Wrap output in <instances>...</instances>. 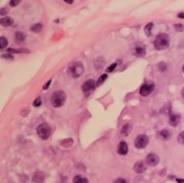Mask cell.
<instances>
[{"label": "cell", "mask_w": 184, "mask_h": 183, "mask_svg": "<svg viewBox=\"0 0 184 183\" xmlns=\"http://www.w3.org/2000/svg\"><path fill=\"white\" fill-rule=\"evenodd\" d=\"M170 44V38L167 34H159L155 38L154 45L156 50H165Z\"/></svg>", "instance_id": "cell-1"}, {"label": "cell", "mask_w": 184, "mask_h": 183, "mask_svg": "<svg viewBox=\"0 0 184 183\" xmlns=\"http://www.w3.org/2000/svg\"><path fill=\"white\" fill-rule=\"evenodd\" d=\"M65 101H66V94L63 91L54 92L51 96V103L54 108H59L64 106Z\"/></svg>", "instance_id": "cell-2"}, {"label": "cell", "mask_w": 184, "mask_h": 183, "mask_svg": "<svg viewBox=\"0 0 184 183\" xmlns=\"http://www.w3.org/2000/svg\"><path fill=\"white\" fill-rule=\"evenodd\" d=\"M37 133L38 136L41 139L46 140L50 137V135H51V126L48 123H42L37 127Z\"/></svg>", "instance_id": "cell-3"}, {"label": "cell", "mask_w": 184, "mask_h": 183, "mask_svg": "<svg viewBox=\"0 0 184 183\" xmlns=\"http://www.w3.org/2000/svg\"><path fill=\"white\" fill-rule=\"evenodd\" d=\"M84 71V67H83L82 63L80 61H75L73 63L70 67H69V73L71 74L73 78H79L83 74Z\"/></svg>", "instance_id": "cell-4"}, {"label": "cell", "mask_w": 184, "mask_h": 183, "mask_svg": "<svg viewBox=\"0 0 184 183\" xmlns=\"http://www.w3.org/2000/svg\"><path fill=\"white\" fill-rule=\"evenodd\" d=\"M149 143V138L145 136V135H139V136H137L135 140V145L136 148H138V149H143V148H145Z\"/></svg>", "instance_id": "cell-5"}, {"label": "cell", "mask_w": 184, "mask_h": 183, "mask_svg": "<svg viewBox=\"0 0 184 183\" xmlns=\"http://www.w3.org/2000/svg\"><path fill=\"white\" fill-rule=\"evenodd\" d=\"M154 91V84L153 82H145L140 88V95L142 96H149Z\"/></svg>", "instance_id": "cell-6"}, {"label": "cell", "mask_w": 184, "mask_h": 183, "mask_svg": "<svg viewBox=\"0 0 184 183\" xmlns=\"http://www.w3.org/2000/svg\"><path fill=\"white\" fill-rule=\"evenodd\" d=\"M158 162H159V158L156 154L154 153H150V154H147V157H145V163H147L149 166H156L158 164Z\"/></svg>", "instance_id": "cell-7"}, {"label": "cell", "mask_w": 184, "mask_h": 183, "mask_svg": "<svg viewBox=\"0 0 184 183\" xmlns=\"http://www.w3.org/2000/svg\"><path fill=\"white\" fill-rule=\"evenodd\" d=\"M134 54H135L136 56H144V54H145V46L143 45L142 43H136L135 46H134Z\"/></svg>", "instance_id": "cell-8"}, {"label": "cell", "mask_w": 184, "mask_h": 183, "mask_svg": "<svg viewBox=\"0 0 184 183\" xmlns=\"http://www.w3.org/2000/svg\"><path fill=\"white\" fill-rule=\"evenodd\" d=\"M95 86H96V83H95L94 80H87L83 83L82 91L84 92V93H88V92L93 91L95 88Z\"/></svg>", "instance_id": "cell-9"}, {"label": "cell", "mask_w": 184, "mask_h": 183, "mask_svg": "<svg viewBox=\"0 0 184 183\" xmlns=\"http://www.w3.org/2000/svg\"><path fill=\"white\" fill-rule=\"evenodd\" d=\"M128 152V145L125 141H121L117 147V153L120 155H126Z\"/></svg>", "instance_id": "cell-10"}, {"label": "cell", "mask_w": 184, "mask_h": 183, "mask_svg": "<svg viewBox=\"0 0 184 183\" xmlns=\"http://www.w3.org/2000/svg\"><path fill=\"white\" fill-rule=\"evenodd\" d=\"M134 170L137 173H142V172L145 171V166H144V163H143L142 160H139V162H137L134 165Z\"/></svg>", "instance_id": "cell-11"}, {"label": "cell", "mask_w": 184, "mask_h": 183, "mask_svg": "<svg viewBox=\"0 0 184 183\" xmlns=\"http://www.w3.org/2000/svg\"><path fill=\"white\" fill-rule=\"evenodd\" d=\"M13 24V19L10 17V16H4V17H1L0 19V25L3 27H9Z\"/></svg>", "instance_id": "cell-12"}, {"label": "cell", "mask_w": 184, "mask_h": 183, "mask_svg": "<svg viewBox=\"0 0 184 183\" xmlns=\"http://www.w3.org/2000/svg\"><path fill=\"white\" fill-rule=\"evenodd\" d=\"M44 181V173L43 172H36L32 177V182L34 183H42Z\"/></svg>", "instance_id": "cell-13"}, {"label": "cell", "mask_w": 184, "mask_h": 183, "mask_svg": "<svg viewBox=\"0 0 184 183\" xmlns=\"http://www.w3.org/2000/svg\"><path fill=\"white\" fill-rule=\"evenodd\" d=\"M179 122H180V115L178 114H173V113H171L169 116V123L171 126H178V124H179Z\"/></svg>", "instance_id": "cell-14"}, {"label": "cell", "mask_w": 184, "mask_h": 183, "mask_svg": "<svg viewBox=\"0 0 184 183\" xmlns=\"http://www.w3.org/2000/svg\"><path fill=\"white\" fill-rule=\"evenodd\" d=\"M158 137L161 138V139H163V140H168L171 137V133L168 129H163L162 131H159Z\"/></svg>", "instance_id": "cell-15"}, {"label": "cell", "mask_w": 184, "mask_h": 183, "mask_svg": "<svg viewBox=\"0 0 184 183\" xmlns=\"http://www.w3.org/2000/svg\"><path fill=\"white\" fill-rule=\"evenodd\" d=\"M132 126L130 125V124H126V125L122 128V131H121V135L123 136V137H126V136H128L129 135V133L132 131Z\"/></svg>", "instance_id": "cell-16"}, {"label": "cell", "mask_w": 184, "mask_h": 183, "mask_svg": "<svg viewBox=\"0 0 184 183\" xmlns=\"http://www.w3.org/2000/svg\"><path fill=\"white\" fill-rule=\"evenodd\" d=\"M105 65V58L102 57H98L94 63V67L95 69H101Z\"/></svg>", "instance_id": "cell-17"}, {"label": "cell", "mask_w": 184, "mask_h": 183, "mask_svg": "<svg viewBox=\"0 0 184 183\" xmlns=\"http://www.w3.org/2000/svg\"><path fill=\"white\" fill-rule=\"evenodd\" d=\"M25 40H26V36L23 34V32L19 31V32L15 34V41L17 42V43H23Z\"/></svg>", "instance_id": "cell-18"}, {"label": "cell", "mask_w": 184, "mask_h": 183, "mask_svg": "<svg viewBox=\"0 0 184 183\" xmlns=\"http://www.w3.org/2000/svg\"><path fill=\"white\" fill-rule=\"evenodd\" d=\"M73 183H88V180L84 177H81V175H76L73 178Z\"/></svg>", "instance_id": "cell-19"}, {"label": "cell", "mask_w": 184, "mask_h": 183, "mask_svg": "<svg viewBox=\"0 0 184 183\" xmlns=\"http://www.w3.org/2000/svg\"><path fill=\"white\" fill-rule=\"evenodd\" d=\"M10 53H29V51L26 49H8Z\"/></svg>", "instance_id": "cell-20"}, {"label": "cell", "mask_w": 184, "mask_h": 183, "mask_svg": "<svg viewBox=\"0 0 184 183\" xmlns=\"http://www.w3.org/2000/svg\"><path fill=\"white\" fill-rule=\"evenodd\" d=\"M42 24H34V25H32V26H31V28H30V29H31V30L34 31V32H40V31L42 30Z\"/></svg>", "instance_id": "cell-21"}, {"label": "cell", "mask_w": 184, "mask_h": 183, "mask_svg": "<svg viewBox=\"0 0 184 183\" xmlns=\"http://www.w3.org/2000/svg\"><path fill=\"white\" fill-rule=\"evenodd\" d=\"M8 45V39L6 37H0V50H2Z\"/></svg>", "instance_id": "cell-22"}, {"label": "cell", "mask_w": 184, "mask_h": 183, "mask_svg": "<svg viewBox=\"0 0 184 183\" xmlns=\"http://www.w3.org/2000/svg\"><path fill=\"white\" fill-rule=\"evenodd\" d=\"M152 28H153V23H149L147 26H145V28H144V32H145V34H147V37H150L151 36Z\"/></svg>", "instance_id": "cell-23"}, {"label": "cell", "mask_w": 184, "mask_h": 183, "mask_svg": "<svg viewBox=\"0 0 184 183\" xmlns=\"http://www.w3.org/2000/svg\"><path fill=\"white\" fill-rule=\"evenodd\" d=\"M107 79H108V76H107V74H102V76H100L99 79H98V81H97V83H96V85H97V86H100V85H101V84L103 83V82H105V81L107 80Z\"/></svg>", "instance_id": "cell-24"}, {"label": "cell", "mask_w": 184, "mask_h": 183, "mask_svg": "<svg viewBox=\"0 0 184 183\" xmlns=\"http://www.w3.org/2000/svg\"><path fill=\"white\" fill-rule=\"evenodd\" d=\"M178 141L180 144H183L184 145V131L179 133V136H178Z\"/></svg>", "instance_id": "cell-25"}, {"label": "cell", "mask_w": 184, "mask_h": 183, "mask_svg": "<svg viewBox=\"0 0 184 183\" xmlns=\"http://www.w3.org/2000/svg\"><path fill=\"white\" fill-rule=\"evenodd\" d=\"M41 103H42L41 98H40V97H37L34 101V107H39V106H41Z\"/></svg>", "instance_id": "cell-26"}, {"label": "cell", "mask_w": 184, "mask_h": 183, "mask_svg": "<svg viewBox=\"0 0 184 183\" xmlns=\"http://www.w3.org/2000/svg\"><path fill=\"white\" fill-rule=\"evenodd\" d=\"M116 66H117V64H116V63H114V64H112V65L110 66L109 68L107 69V71H108V72H112L113 70L116 68Z\"/></svg>", "instance_id": "cell-27"}, {"label": "cell", "mask_w": 184, "mask_h": 183, "mask_svg": "<svg viewBox=\"0 0 184 183\" xmlns=\"http://www.w3.org/2000/svg\"><path fill=\"white\" fill-rule=\"evenodd\" d=\"M174 28H176L177 30H179V31H182V30H183L184 26H183V25H181V24H176V25H174Z\"/></svg>", "instance_id": "cell-28"}, {"label": "cell", "mask_w": 184, "mask_h": 183, "mask_svg": "<svg viewBox=\"0 0 184 183\" xmlns=\"http://www.w3.org/2000/svg\"><path fill=\"white\" fill-rule=\"evenodd\" d=\"M113 183H128V182H127V180L122 179V178H119V179H116Z\"/></svg>", "instance_id": "cell-29"}, {"label": "cell", "mask_w": 184, "mask_h": 183, "mask_svg": "<svg viewBox=\"0 0 184 183\" xmlns=\"http://www.w3.org/2000/svg\"><path fill=\"white\" fill-rule=\"evenodd\" d=\"M19 2H21V1H19V0H16V1H15V0H12V1H10V6H11V7H15V6H17Z\"/></svg>", "instance_id": "cell-30"}, {"label": "cell", "mask_w": 184, "mask_h": 183, "mask_svg": "<svg viewBox=\"0 0 184 183\" xmlns=\"http://www.w3.org/2000/svg\"><path fill=\"white\" fill-rule=\"evenodd\" d=\"M51 83H52V80H49L46 83L44 84V86H43V89H48L49 88V86L51 85Z\"/></svg>", "instance_id": "cell-31"}, {"label": "cell", "mask_w": 184, "mask_h": 183, "mask_svg": "<svg viewBox=\"0 0 184 183\" xmlns=\"http://www.w3.org/2000/svg\"><path fill=\"white\" fill-rule=\"evenodd\" d=\"M8 13V11H7V9H1V10H0V14H7Z\"/></svg>", "instance_id": "cell-32"}, {"label": "cell", "mask_w": 184, "mask_h": 183, "mask_svg": "<svg viewBox=\"0 0 184 183\" xmlns=\"http://www.w3.org/2000/svg\"><path fill=\"white\" fill-rule=\"evenodd\" d=\"M2 57H4V58H10V59H13V57H12L11 55H3Z\"/></svg>", "instance_id": "cell-33"}, {"label": "cell", "mask_w": 184, "mask_h": 183, "mask_svg": "<svg viewBox=\"0 0 184 183\" xmlns=\"http://www.w3.org/2000/svg\"><path fill=\"white\" fill-rule=\"evenodd\" d=\"M179 17H181V19H184V13H179Z\"/></svg>", "instance_id": "cell-34"}, {"label": "cell", "mask_w": 184, "mask_h": 183, "mask_svg": "<svg viewBox=\"0 0 184 183\" xmlns=\"http://www.w3.org/2000/svg\"><path fill=\"white\" fill-rule=\"evenodd\" d=\"M65 2H67V3H69V4H71V3H73V1L72 0H66Z\"/></svg>", "instance_id": "cell-35"}, {"label": "cell", "mask_w": 184, "mask_h": 183, "mask_svg": "<svg viewBox=\"0 0 184 183\" xmlns=\"http://www.w3.org/2000/svg\"><path fill=\"white\" fill-rule=\"evenodd\" d=\"M177 181L179 183H184V180H180V179H177Z\"/></svg>", "instance_id": "cell-36"}, {"label": "cell", "mask_w": 184, "mask_h": 183, "mask_svg": "<svg viewBox=\"0 0 184 183\" xmlns=\"http://www.w3.org/2000/svg\"><path fill=\"white\" fill-rule=\"evenodd\" d=\"M181 94H182V97H183V99H184V88L182 89V92H181Z\"/></svg>", "instance_id": "cell-37"}, {"label": "cell", "mask_w": 184, "mask_h": 183, "mask_svg": "<svg viewBox=\"0 0 184 183\" xmlns=\"http://www.w3.org/2000/svg\"><path fill=\"white\" fill-rule=\"evenodd\" d=\"M183 72H184V66H183Z\"/></svg>", "instance_id": "cell-38"}]
</instances>
